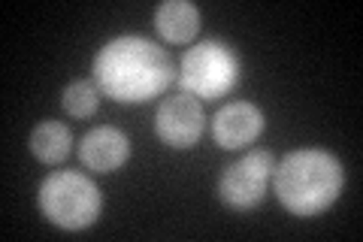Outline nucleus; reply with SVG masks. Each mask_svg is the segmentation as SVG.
Here are the masks:
<instances>
[{
    "label": "nucleus",
    "instance_id": "1",
    "mask_svg": "<svg viewBox=\"0 0 363 242\" xmlns=\"http://www.w3.org/2000/svg\"><path fill=\"white\" fill-rule=\"evenodd\" d=\"M173 61L145 37L109 40L94 57V85L116 103H145L173 82Z\"/></svg>",
    "mask_w": 363,
    "mask_h": 242
},
{
    "label": "nucleus",
    "instance_id": "2",
    "mask_svg": "<svg viewBox=\"0 0 363 242\" xmlns=\"http://www.w3.org/2000/svg\"><path fill=\"white\" fill-rule=\"evenodd\" d=\"M345 172L336 155L324 148H297L285 155L272 172V188L288 212L309 218L330 209L342 194Z\"/></svg>",
    "mask_w": 363,
    "mask_h": 242
},
{
    "label": "nucleus",
    "instance_id": "3",
    "mask_svg": "<svg viewBox=\"0 0 363 242\" xmlns=\"http://www.w3.org/2000/svg\"><path fill=\"white\" fill-rule=\"evenodd\" d=\"M40 212L61 230H82L100 218L104 197L88 176L76 170L49 172L40 185Z\"/></svg>",
    "mask_w": 363,
    "mask_h": 242
},
{
    "label": "nucleus",
    "instance_id": "4",
    "mask_svg": "<svg viewBox=\"0 0 363 242\" xmlns=\"http://www.w3.org/2000/svg\"><path fill=\"white\" fill-rule=\"evenodd\" d=\"M240 79V61L230 45L218 40H203L194 49L182 55L179 64V85L185 94L197 100H218L233 91Z\"/></svg>",
    "mask_w": 363,
    "mask_h": 242
},
{
    "label": "nucleus",
    "instance_id": "5",
    "mask_svg": "<svg viewBox=\"0 0 363 242\" xmlns=\"http://www.w3.org/2000/svg\"><path fill=\"white\" fill-rule=\"evenodd\" d=\"M276 172V158L272 152H248L236 164L224 167L218 179V194L230 209H252L264 200L267 182Z\"/></svg>",
    "mask_w": 363,
    "mask_h": 242
},
{
    "label": "nucleus",
    "instance_id": "6",
    "mask_svg": "<svg viewBox=\"0 0 363 242\" xmlns=\"http://www.w3.org/2000/svg\"><path fill=\"white\" fill-rule=\"evenodd\" d=\"M206 131V112L191 94L167 97L155 112V133L169 148H191Z\"/></svg>",
    "mask_w": 363,
    "mask_h": 242
},
{
    "label": "nucleus",
    "instance_id": "7",
    "mask_svg": "<svg viewBox=\"0 0 363 242\" xmlns=\"http://www.w3.org/2000/svg\"><path fill=\"white\" fill-rule=\"evenodd\" d=\"M264 133V112L248 100H233L221 106L212 119V136L221 148L252 145Z\"/></svg>",
    "mask_w": 363,
    "mask_h": 242
},
{
    "label": "nucleus",
    "instance_id": "8",
    "mask_svg": "<svg viewBox=\"0 0 363 242\" xmlns=\"http://www.w3.org/2000/svg\"><path fill=\"white\" fill-rule=\"evenodd\" d=\"M79 158H82V164L88 170L112 172L130 158V140L118 128L104 124V128H94L82 136V143H79Z\"/></svg>",
    "mask_w": 363,
    "mask_h": 242
},
{
    "label": "nucleus",
    "instance_id": "9",
    "mask_svg": "<svg viewBox=\"0 0 363 242\" xmlns=\"http://www.w3.org/2000/svg\"><path fill=\"white\" fill-rule=\"evenodd\" d=\"M155 28L167 43H191L200 31V9L188 0H164L155 9Z\"/></svg>",
    "mask_w": 363,
    "mask_h": 242
},
{
    "label": "nucleus",
    "instance_id": "10",
    "mask_svg": "<svg viewBox=\"0 0 363 242\" xmlns=\"http://www.w3.org/2000/svg\"><path fill=\"white\" fill-rule=\"evenodd\" d=\"M70 145H73L70 128L55 119L40 121L37 128L30 131V155L43 160V164H61V160L70 155Z\"/></svg>",
    "mask_w": 363,
    "mask_h": 242
},
{
    "label": "nucleus",
    "instance_id": "11",
    "mask_svg": "<svg viewBox=\"0 0 363 242\" xmlns=\"http://www.w3.org/2000/svg\"><path fill=\"white\" fill-rule=\"evenodd\" d=\"M61 103H64V109L70 112L73 119H88V115L97 112L100 88L94 82H88V79H76V82H70L64 88Z\"/></svg>",
    "mask_w": 363,
    "mask_h": 242
}]
</instances>
